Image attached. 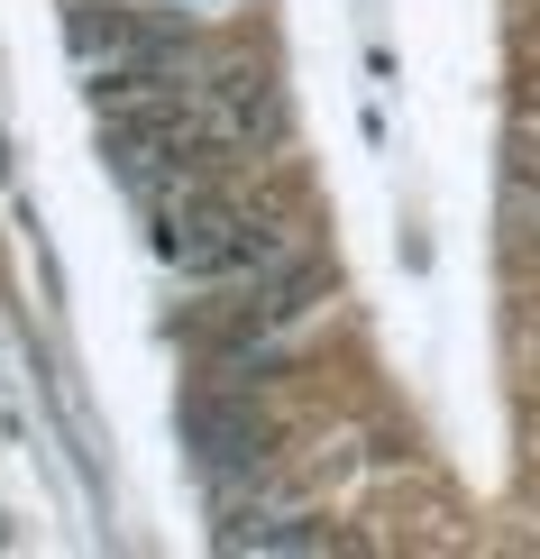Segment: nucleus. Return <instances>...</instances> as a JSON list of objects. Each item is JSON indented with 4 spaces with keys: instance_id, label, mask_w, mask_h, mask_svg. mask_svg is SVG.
Here are the masks:
<instances>
[{
    "instance_id": "f257e3e1",
    "label": "nucleus",
    "mask_w": 540,
    "mask_h": 559,
    "mask_svg": "<svg viewBox=\"0 0 540 559\" xmlns=\"http://www.w3.org/2000/svg\"><path fill=\"white\" fill-rule=\"evenodd\" d=\"M183 440H193L202 477H220V486L266 459V423H256L239 394H193V404H183Z\"/></svg>"
},
{
    "instance_id": "f03ea898",
    "label": "nucleus",
    "mask_w": 540,
    "mask_h": 559,
    "mask_svg": "<svg viewBox=\"0 0 540 559\" xmlns=\"http://www.w3.org/2000/svg\"><path fill=\"white\" fill-rule=\"evenodd\" d=\"M202 120L220 138H266L275 129V83L248 74V64H229L220 83H202Z\"/></svg>"
},
{
    "instance_id": "7ed1b4c3",
    "label": "nucleus",
    "mask_w": 540,
    "mask_h": 559,
    "mask_svg": "<svg viewBox=\"0 0 540 559\" xmlns=\"http://www.w3.org/2000/svg\"><path fill=\"white\" fill-rule=\"evenodd\" d=\"M220 550H339L312 514H239L220 532Z\"/></svg>"
}]
</instances>
